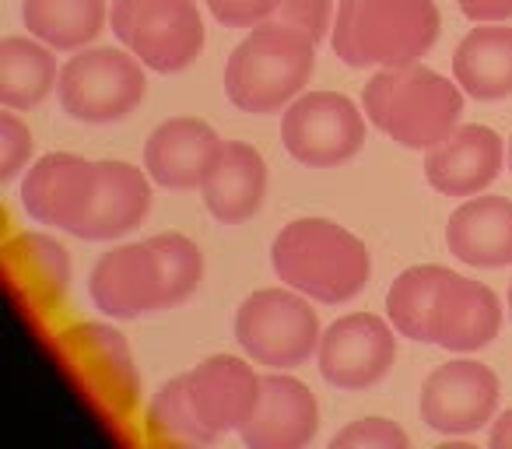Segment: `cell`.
<instances>
[{"mask_svg": "<svg viewBox=\"0 0 512 449\" xmlns=\"http://www.w3.org/2000/svg\"><path fill=\"white\" fill-rule=\"evenodd\" d=\"M271 264L281 285L327 306L358 299L372 278L369 246L330 218H299L285 225L271 246Z\"/></svg>", "mask_w": 512, "mask_h": 449, "instance_id": "cell-1", "label": "cell"}, {"mask_svg": "<svg viewBox=\"0 0 512 449\" xmlns=\"http://www.w3.org/2000/svg\"><path fill=\"white\" fill-rule=\"evenodd\" d=\"M435 0H341L330 46L348 67H404L439 39Z\"/></svg>", "mask_w": 512, "mask_h": 449, "instance_id": "cell-2", "label": "cell"}, {"mask_svg": "<svg viewBox=\"0 0 512 449\" xmlns=\"http://www.w3.org/2000/svg\"><path fill=\"white\" fill-rule=\"evenodd\" d=\"M365 116L411 151L435 148L442 137L460 127L463 92L456 81L442 78L425 64L379 67L365 85Z\"/></svg>", "mask_w": 512, "mask_h": 449, "instance_id": "cell-3", "label": "cell"}, {"mask_svg": "<svg viewBox=\"0 0 512 449\" xmlns=\"http://www.w3.org/2000/svg\"><path fill=\"white\" fill-rule=\"evenodd\" d=\"M316 71V43L278 22L256 25L225 64V95L253 116L292 106Z\"/></svg>", "mask_w": 512, "mask_h": 449, "instance_id": "cell-4", "label": "cell"}, {"mask_svg": "<svg viewBox=\"0 0 512 449\" xmlns=\"http://www.w3.org/2000/svg\"><path fill=\"white\" fill-rule=\"evenodd\" d=\"M320 316L295 288H260L235 313V341L249 362L295 369L320 351Z\"/></svg>", "mask_w": 512, "mask_h": 449, "instance_id": "cell-5", "label": "cell"}, {"mask_svg": "<svg viewBox=\"0 0 512 449\" xmlns=\"http://www.w3.org/2000/svg\"><path fill=\"white\" fill-rule=\"evenodd\" d=\"M113 36L158 74H179L204 53L197 0H113Z\"/></svg>", "mask_w": 512, "mask_h": 449, "instance_id": "cell-6", "label": "cell"}, {"mask_svg": "<svg viewBox=\"0 0 512 449\" xmlns=\"http://www.w3.org/2000/svg\"><path fill=\"white\" fill-rule=\"evenodd\" d=\"M60 106L78 123H120L148 95L144 64L113 46L78 50L60 71Z\"/></svg>", "mask_w": 512, "mask_h": 449, "instance_id": "cell-7", "label": "cell"}, {"mask_svg": "<svg viewBox=\"0 0 512 449\" xmlns=\"http://www.w3.org/2000/svg\"><path fill=\"white\" fill-rule=\"evenodd\" d=\"M67 376L109 418H127L141 397L127 337L106 323H74L57 341Z\"/></svg>", "mask_w": 512, "mask_h": 449, "instance_id": "cell-8", "label": "cell"}, {"mask_svg": "<svg viewBox=\"0 0 512 449\" xmlns=\"http://www.w3.org/2000/svg\"><path fill=\"white\" fill-rule=\"evenodd\" d=\"M281 141L295 162L309 169H334L362 151L365 120L348 95L309 92L285 109Z\"/></svg>", "mask_w": 512, "mask_h": 449, "instance_id": "cell-9", "label": "cell"}, {"mask_svg": "<svg viewBox=\"0 0 512 449\" xmlns=\"http://www.w3.org/2000/svg\"><path fill=\"white\" fill-rule=\"evenodd\" d=\"M393 323L376 313H351L320 337V372L337 390H369L397 362Z\"/></svg>", "mask_w": 512, "mask_h": 449, "instance_id": "cell-10", "label": "cell"}, {"mask_svg": "<svg viewBox=\"0 0 512 449\" xmlns=\"http://www.w3.org/2000/svg\"><path fill=\"white\" fill-rule=\"evenodd\" d=\"M498 376L484 362L439 365L421 386V421L439 435H474L498 411Z\"/></svg>", "mask_w": 512, "mask_h": 449, "instance_id": "cell-11", "label": "cell"}, {"mask_svg": "<svg viewBox=\"0 0 512 449\" xmlns=\"http://www.w3.org/2000/svg\"><path fill=\"white\" fill-rule=\"evenodd\" d=\"M88 292H92L99 313L113 316V320H137L144 313L169 309L162 264H158V253L148 239L102 253L92 281H88Z\"/></svg>", "mask_w": 512, "mask_h": 449, "instance_id": "cell-12", "label": "cell"}, {"mask_svg": "<svg viewBox=\"0 0 512 449\" xmlns=\"http://www.w3.org/2000/svg\"><path fill=\"white\" fill-rule=\"evenodd\" d=\"M95 179H99V162L67 151L43 155L22 179L25 214L39 225L74 232L92 204Z\"/></svg>", "mask_w": 512, "mask_h": 449, "instance_id": "cell-13", "label": "cell"}, {"mask_svg": "<svg viewBox=\"0 0 512 449\" xmlns=\"http://www.w3.org/2000/svg\"><path fill=\"white\" fill-rule=\"evenodd\" d=\"M320 432V404L302 379L274 369L264 376L260 404L239 428L246 449H302Z\"/></svg>", "mask_w": 512, "mask_h": 449, "instance_id": "cell-14", "label": "cell"}, {"mask_svg": "<svg viewBox=\"0 0 512 449\" xmlns=\"http://www.w3.org/2000/svg\"><path fill=\"white\" fill-rule=\"evenodd\" d=\"M183 376L193 411L214 435L239 432L264 393V376L239 355H211Z\"/></svg>", "mask_w": 512, "mask_h": 449, "instance_id": "cell-15", "label": "cell"}, {"mask_svg": "<svg viewBox=\"0 0 512 449\" xmlns=\"http://www.w3.org/2000/svg\"><path fill=\"white\" fill-rule=\"evenodd\" d=\"M505 165V144L484 123L456 127L442 137L435 148H428L425 179L446 197H477L498 179Z\"/></svg>", "mask_w": 512, "mask_h": 449, "instance_id": "cell-16", "label": "cell"}, {"mask_svg": "<svg viewBox=\"0 0 512 449\" xmlns=\"http://www.w3.org/2000/svg\"><path fill=\"white\" fill-rule=\"evenodd\" d=\"M221 137L211 123L197 116H172L158 123L144 148V169L165 190H193L204 186L214 158L221 151Z\"/></svg>", "mask_w": 512, "mask_h": 449, "instance_id": "cell-17", "label": "cell"}, {"mask_svg": "<svg viewBox=\"0 0 512 449\" xmlns=\"http://www.w3.org/2000/svg\"><path fill=\"white\" fill-rule=\"evenodd\" d=\"M151 183L155 179L148 176V169H137L120 158L99 162L92 204L71 236L88 239V243H106V239L134 232L151 211Z\"/></svg>", "mask_w": 512, "mask_h": 449, "instance_id": "cell-18", "label": "cell"}, {"mask_svg": "<svg viewBox=\"0 0 512 449\" xmlns=\"http://www.w3.org/2000/svg\"><path fill=\"white\" fill-rule=\"evenodd\" d=\"M446 246L460 264L467 267H495L512 264V200L488 193V197H467L446 225Z\"/></svg>", "mask_w": 512, "mask_h": 449, "instance_id": "cell-19", "label": "cell"}, {"mask_svg": "<svg viewBox=\"0 0 512 449\" xmlns=\"http://www.w3.org/2000/svg\"><path fill=\"white\" fill-rule=\"evenodd\" d=\"M204 204L221 225L253 218L267 197V162L253 144L225 141L204 179Z\"/></svg>", "mask_w": 512, "mask_h": 449, "instance_id": "cell-20", "label": "cell"}, {"mask_svg": "<svg viewBox=\"0 0 512 449\" xmlns=\"http://www.w3.org/2000/svg\"><path fill=\"white\" fill-rule=\"evenodd\" d=\"M502 330V302L481 281L449 271L435 309V344L446 351H477Z\"/></svg>", "mask_w": 512, "mask_h": 449, "instance_id": "cell-21", "label": "cell"}, {"mask_svg": "<svg viewBox=\"0 0 512 449\" xmlns=\"http://www.w3.org/2000/svg\"><path fill=\"white\" fill-rule=\"evenodd\" d=\"M8 278L18 299L39 313H50L71 288V257L67 246L43 232H18L8 243Z\"/></svg>", "mask_w": 512, "mask_h": 449, "instance_id": "cell-22", "label": "cell"}, {"mask_svg": "<svg viewBox=\"0 0 512 449\" xmlns=\"http://www.w3.org/2000/svg\"><path fill=\"white\" fill-rule=\"evenodd\" d=\"M453 78L470 99L498 102L512 95V29L477 22L453 53Z\"/></svg>", "mask_w": 512, "mask_h": 449, "instance_id": "cell-23", "label": "cell"}, {"mask_svg": "<svg viewBox=\"0 0 512 449\" xmlns=\"http://www.w3.org/2000/svg\"><path fill=\"white\" fill-rule=\"evenodd\" d=\"M60 85L53 46L29 36L0 39V102L4 109H36Z\"/></svg>", "mask_w": 512, "mask_h": 449, "instance_id": "cell-24", "label": "cell"}, {"mask_svg": "<svg viewBox=\"0 0 512 449\" xmlns=\"http://www.w3.org/2000/svg\"><path fill=\"white\" fill-rule=\"evenodd\" d=\"M22 18L29 36L53 50H85L106 29V0H22Z\"/></svg>", "mask_w": 512, "mask_h": 449, "instance_id": "cell-25", "label": "cell"}, {"mask_svg": "<svg viewBox=\"0 0 512 449\" xmlns=\"http://www.w3.org/2000/svg\"><path fill=\"white\" fill-rule=\"evenodd\" d=\"M449 271L439 264L407 267L386 292V316L400 337L418 344H435V309Z\"/></svg>", "mask_w": 512, "mask_h": 449, "instance_id": "cell-26", "label": "cell"}, {"mask_svg": "<svg viewBox=\"0 0 512 449\" xmlns=\"http://www.w3.org/2000/svg\"><path fill=\"white\" fill-rule=\"evenodd\" d=\"M148 432L158 442H186V446H211L218 435L197 418L186 393V376H176L155 393L148 407Z\"/></svg>", "mask_w": 512, "mask_h": 449, "instance_id": "cell-27", "label": "cell"}, {"mask_svg": "<svg viewBox=\"0 0 512 449\" xmlns=\"http://www.w3.org/2000/svg\"><path fill=\"white\" fill-rule=\"evenodd\" d=\"M158 253V264H162V281L165 295H169V309L186 302L204 281V253L193 239H186L183 232H158L148 239Z\"/></svg>", "mask_w": 512, "mask_h": 449, "instance_id": "cell-28", "label": "cell"}, {"mask_svg": "<svg viewBox=\"0 0 512 449\" xmlns=\"http://www.w3.org/2000/svg\"><path fill=\"white\" fill-rule=\"evenodd\" d=\"M411 439L407 432L390 418H362L351 421L344 432L330 439V449H407Z\"/></svg>", "mask_w": 512, "mask_h": 449, "instance_id": "cell-29", "label": "cell"}, {"mask_svg": "<svg viewBox=\"0 0 512 449\" xmlns=\"http://www.w3.org/2000/svg\"><path fill=\"white\" fill-rule=\"evenodd\" d=\"M271 22L306 32L313 43H323L327 32L334 29V0H281V8L274 11Z\"/></svg>", "mask_w": 512, "mask_h": 449, "instance_id": "cell-30", "label": "cell"}, {"mask_svg": "<svg viewBox=\"0 0 512 449\" xmlns=\"http://www.w3.org/2000/svg\"><path fill=\"white\" fill-rule=\"evenodd\" d=\"M32 130L15 116V109L0 116V183H11L32 158Z\"/></svg>", "mask_w": 512, "mask_h": 449, "instance_id": "cell-31", "label": "cell"}, {"mask_svg": "<svg viewBox=\"0 0 512 449\" xmlns=\"http://www.w3.org/2000/svg\"><path fill=\"white\" fill-rule=\"evenodd\" d=\"M207 8L225 29H256L271 22L281 0H207Z\"/></svg>", "mask_w": 512, "mask_h": 449, "instance_id": "cell-32", "label": "cell"}, {"mask_svg": "<svg viewBox=\"0 0 512 449\" xmlns=\"http://www.w3.org/2000/svg\"><path fill=\"white\" fill-rule=\"evenodd\" d=\"M460 11L470 22H509L512 0H460Z\"/></svg>", "mask_w": 512, "mask_h": 449, "instance_id": "cell-33", "label": "cell"}, {"mask_svg": "<svg viewBox=\"0 0 512 449\" xmlns=\"http://www.w3.org/2000/svg\"><path fill=\"white\" fill-rule=\"evenodd\" d=\"M491 449H512V407L505 414H498V421L491 425Z\"/></svg>", "mask_w": 512, "mask_h": 449, "instance_id": "cell-34", "label": "cell"}, {"mask_svg": "<svg viewBox=\"0 0 512 449\" xmlns=\"http://www.w3.org/2000/svg\"><path fill=\"white\" fill-rule=\"evenodd\" d=\"M509 316H512V285H509Z\"/></svg>", "mask_w": 512, "mask_h": 449, "instance_id": "cell-35", "label": "cell"}, {"mask_svg": "<svg viewBox=\"0 0 512 449\" xmlns=\"http://www.w3.org/2000/svg\"><path fill=\"white\" fill-rule=\"evenodd\" d=\"M509 169H512V141H509Z\"/></svg>", "mask_w": 512, "mask_h": 449, "instance_id": "cell-36", "label": "cell"}]
</instances>
